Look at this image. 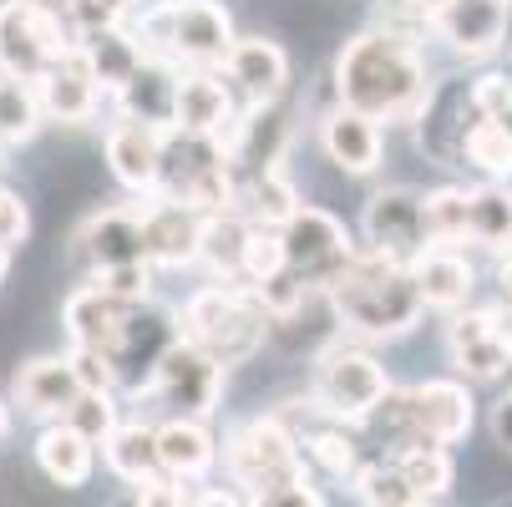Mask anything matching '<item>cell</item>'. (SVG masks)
Returning a JSON list of instances; mask_svg holds the SVG:
<instances>
[{"mask_svg":"<svg viewBox=\"0 0 512 507\" xmlns=\"http://www.w3.org/2000/svg\"><path fill=\"white\" fill-rule=\"evenodd\" d=\"M335 92L371 122H411L426 107V56L396 26L360 31L335 61Z\"/></svg>","mask_w":512,"mask_h":507,"instance_id":"6da1fadb","label":"cell"},{"mask_svg":"<svg viewBox=\"0 0 512 507\" xmlns=\"http://www.w3.org/2000/svg\"><path fill=\"white\" fill-rule=\"evenodd\" d=\"M325 300H330L335 320L360 340H401L416 330V320L426 310L416 274L406 264L376 259L365 249H355V259L325 284Z\"/></svg>","mask_w":512,"mask_h":507,"instance_id":"7a4b0ae2","label":"cell"},{"mask_svg":"<svg viewBox=\"0 0 512 507\" xmlns=\"http://www.w3.org/2000/svg\"><path fill=\"white\" fill-rule=\"evenodd\" d=\"M132 41H137L142 61L213 71V66H224V56L234 51L239 36H234L229 11L213 6V0H163V6L142 11Z\"/></svg>","mask_w":512,"mask_h":507,"instance_id":"3957f363","label":"cell"},{"mask_svg":"<svg viewBox=\"0 0 512 507\" xmlns=\"http://www.w3.org/2000/svg\"><path fill=\"white\" fill-rule=\"evenodd\" d=\"M264 330H269V315L254 295V284H208L183 305L178 315V340L198 345L208 360L218 366H239L249 360L259 345H264Z\"/></svg>","mask_w":512,"mask_h":507,"instance_id":"277c9868","label":"cell"},{"mask_svg":"<svg viewBox=\"0 0 512 507\" xmlns=\"http://www.w3.org/2000/svg\"><path fill=\"white\" fill-rule=\"evenodd\" d=\"M71 46V26L51 0H0V77L36 87Z\"/></svg>","mask_w":512,"mask_h":507,"instance_id":"5b68a950","label":"cell"},{"mask_svg":"<svg viewBox=\"0 0 512 507\" xmlns=\"http://www.w3.org/2000/svg\"><path fill=\"white\" fill-rule=\"evenodd\" d=\"M224 462H229L234 482L249 487V497L305 477L300 437H295V431H289L279 416H254V421H244L234 437L224 442Z\"/></svg>","mask_w":512,"mask_h":507,"instance_id":"8992f818","label":"cell"},{"mask_svg":"<svg viewBox=\"0 0 512 507\" xmlns=\"http://www.w3.org/2000/svg\"><path fill=\"white\" fill-rule=\"evenodd\" d=\"M386 396H391V381L376 355H365L355 345H330L315 360V406L330 421H365Z\"/></svg>","mask_w":512,"mask_h":507,"instance_id":"52a82bcc","label":"cell"},{"mask_svg":"<svg viewBox=\"0 0 512 507\" xmlns=\"http://www.w3.org/2000/svg\"><path fill=\"white\" fill-rule=\"evenodd\" d=\"M279 249H284V269L295 274L305 289H325L350 259H355V244L345 234V224L325 208H305L279 229Z\"/></svg>","mask_w":512,"mask_h":507,"instance_id":"ba28073f","label":"cell"},{"mask_svg":"<svg viewBox=\"0 0 512 507\" xmlns=\"http://www.w3.org/2000/svg\"><path fill=\"white\" fill-rule=\"evenodd\" d=\"M360 229H365V254L406 264V269L431 249L426 208H421V193H411V188H381L371 203H365Z\"/></svg>","mask_w":512,"mask_h":507,"instance_id":"9c48e42d","label":"cell"},{"mask_svg":"<svg viewBox=\"0 0 512 507\" xmlns=\"http://www.w3.org/2000/svg\"><path fill=\"white\" fill-rule=\"evenodd\" d=\"M178 345V325L148 305H132L117 340L107 345V366H112V386H127V391H148L163 355Z\"/></svg>","mask_w":512,"mask_h":507,"instance_id":"30bf717a","label":"cell"},{"mask_svg":"<svg viewBox=\"0 0 512 507\" xmlns=\"http://www.w3.org/2000/svg\"><path fill=\"white\" fill-rule=\"evenodd\" d=\"M401 416L411 447H452L472 431V391L462 381H421L401 391Z\"/></svg>","mask_w":512,"mask_h":507,"instance_id":"8fae6325","label":"cell"},{"mask_svg":"<svg viewBox=\"0 0 512 507\" xmlns=\"http://www.w3.org/2000/svg\"><path fill=\"white\" fill-rule=\"evenodd\" d=\"M163 406H173L183 421H208L218 396H224V366L218 360H208L198 345L178 340L168 355H163V366L148 386Z\"/></svg>","mask_w":512,"mask_h":507,"instance_id":"7c38bea8","label":"cell"},{"mask_svg":"<svg viewBox=\"0 0 512 507\" xmlns=\"http://www.w3.org/2000/svg\"><path fill=\"white\" fill-rule=\"evenodd\" d=\"M447 345H452V360H457L462 376H472V381H497V376L512 366V315H507L502 305L467 310V315L452 320Z\"/></svg>","mask_w":512,"mask_h":507,"instance_id":"4fadbf2b","label":"cell"},{"mask_svg":"<svg viewBox=\"0 0 512 507\" xmlns=\"http://www.w3.org/2000/svg\"><path fill=\"white\" fill-rule=\"evenodd\" d=\"M77 249L87 254L92 274L127 269V264H148V239H142V213L137 208H102L82 224Z\"/></svg>","mask_w":512,"mask_h":507,"instance_id":"5bb4252c","label":"cell"},{"mask_svg":"<svg viewBox=\"0 0 512 507\" xmlns=\"http://www.w3.org/2000/svg\"><path fill=\"white\" fill-rule=\"evenodd\" d=\"M178 77L183 71L168 66V61H142L132 77L117 87V107H122V122H137L148 132H173V107H178Z\"/></svg>","mask_w":512,"mask_h":507,"instance_id":"9a60e30c","label":"cell"},{"mask_svg":"<svg viewBox=\"0 0 512 507\" xmlns=\"http://www.w3.org/2000/svg\"><path fill=\"white\" fill-rule=\"evenodd\" d=\"M507 16H512V0H452V11L436 21V31L457 56L482 61L497 46H507Z\"/></svg>","mask_w":512,"mask_h":507,"instance_id":"2e32d148","label":"cell"},{"mask_svg":"<svg viewBox=\"0 0 512 507\" xmlns=\"http://www.w3.org/2000/svg\"><path fill=\"white\" fill-rule=\"evenodd\" d=\"M36 97H41V117L51 122H87L97 112V77H92V66L82 61V51L71 46L61 61L46 66V77L36 82Z\"/></svg>","mask_w":512,"mask_h":507,"instance_id":"e0dca14e","label":"cell"},{"mask_svg":"<svg viewBox=\"0 0 512 507\" xmlns=\"http://www.w3.org/2000/svg\"><path fill=\"white\" fill-rule=\"evenodd\" d=\"M142 239H148V264H193L198 259V234H203V219L193 208L173 203V198H153V203H142Z\"/></svg>","mask_w":512,"mask_h":507,"instance_id":"ac0fdd59","label":"cell"},{"mask_svg":"<svg viewBox=\"0 0 512 507\" xmlns=\"http://www.w3.org/2000/svg\"><path fill=\"white\" fill-rule=\"evenodd\" d=\"M234 122V97L224 77L213 71H183L178 77V107H173V132L183 137H224Z\"/></svg>","mask_w":512,"mask_h":507,"instance_id":"d6986e66","label":"cell"},{"mask_svg":"<svg viewBox=\"0 0 512 507\" xmlns=\"http://www.w3.org/2000/svg\"><path fill=\"white\" fill-rule=\"evenodd\" d=\"M82 386L71 376L66 355H36L16 371V406L26 416H41V421H61L71 406H77Z\"/></svg>","mask_w":512,"mask_h":507,"instance_id":"ffe728a7","label":"cell"},{"mask_svg":"<svg viewBox=\"0 0 512 507\" xmlns=\"http://www.w3.org/2000/svg\"><path fill=\"white\" fill-rule=\"evenodd\" d=\"M224 71H229V82L249 97V107H269L289 82V56L264 36H239L234 51L224 56Z\"/></svg>","mask_w":512,"mask_h":507,"instance_id":"44dd1931","label":"cell"},{"mask_svg":"<svg viewBox=\"0 0 512 507\" xmlns=\"http://www.w3.org/2000/svg\"><path fill=\"white\" fill-rule=\"evenodd\" d=\"M320 142H325V158L335 168H345V173H376L381 168V148H386V142H381V122L360 117L350 107L325 112Z\"/></svg>","mask_w":512,"mask_h":507,"instance_id":"7402d4cb","label":"cell"},{"mask_svg":"<svg viewBox=\"0 0 512 507\" xmlns=\"http://www.w3.org/2000/svg\"><path fill=\"white\" fill-rule=\"evenodd\" d=\"M107 163H112L117 183H127L137 193H158V183H163V132H148L137 122H117L107 132Z\"/></svg>","mask_w":512,"mask_h":507,"instance_id":"603a6c76","label":"cell"},{"mask_svg":"<svg viewBox=\"0 0 512 507\" xmlns=\"http://www.w3.org/2000/svg\"><path fill=\"white\" fill-rule=\"evenodd\" d=\"M127 310H132V305L112 300L107 289H97V284H82L77 295L66 300V310H61V320H66V335H71V350H102V355H107V345L117 340V330H122Z\"/></svg>","mask_w":512,"mask_h":507,"instance_id":"cb8c5ba5","label":"cell"},{"mask_svg":"<svg viewBox=\"0 0 512 507\" xmlns=\"http://www.w3.org/2000/svg\"><path fill=\"white\" fill-rule=\"evenodd\" d=\"M153 437H158V467L173 482H193L218 462V442H213V431L203 421L168 416L163 426H153Z\"/></svg>","mask_w":512,"mask_h":507,"instance_id":"d4e9b609","label":"cell"},{"mask_svg":"<svg viewBox=\"0 0 512 507\" xmlns=\"http://www.w3.org/2000/svg\"><path fill=\"white\" fill-rule=\"evenodd\" d=\"M411 274H416V289H421L426 310H462L472 300V284H477V269L457 249H426L411 264Z\"/></svg>","mask_w":512,"mask_h":507,"instance_id":"484cf974","label":"cell"},{"mask_svg":"<svg viewBox=\"0 0 512 507\" xmlns=\"http://www.w3.org/2000/svg\"><path fill=\"white\" fill-rule=\"evenodd\" d=\"M36 467L56 487H87V477L97 467V447L82 437V431H71L66 421H51L36 437Z\"/></svg>","mask_w":512,"mask_h":507,"instance_id":"4316f807","label":"cell"},{"mask_svg":"<svg viewBox=\"0 0 512 507\" xmlns=\"http://www.w3.org/2000/svg\"><path fill=\"white\" fill-rule=\"evenodd\" d=\"M467 239L502 259L512 254V188L507 183L467 188Z\"/></svg>","mask_w":512,"mask_h":507,"instance_id":"83f0119b","label":"cell"},{"mask_svg":"<svg viewBox=\"0 0 512 507\" xmlns=\"http://www.w3.org/2000/svg\"><path fill=\"white\" fill-rule=\"evenodd\" d=\"M102 457H107L112 477H122L132 487L163 477V467H158V437H153V426H142V421H117V431L102 442Z\"/></svg>","mask_w":512,"mask_h":507,"instance_id":"f1b7e54d","label":"cell"},{"mask_svg":"<svg viewBox=\"0 0 512 507\" xmlns=\"http://www.w3.org/2000/svg\"><path fill=\"white\" fill-rule=\"evenodd\" d=\"M244 239H249V224L239 219V213H213V219H203V234H198V264L218 284H239Z\"/></svg>","mask_w":512,"mask_h":507,"instance_id":"f546056e","label":"cell"},{"mask_svg":"<svg viewBox=\"0 0 512 507\" xmlns=\"http://www.w3.org/2000/svg\"><path fill=\"white\" fill-rule=\"evenodd\" d=\"M77 51H82V61L92 66V77H97V87L102 92H117L132 71L142 66V51H137V41H132V31H97V36H82L77 41Z\"/></svg>","mask_w":512,"mask_h":507,"instance_id":"4dcf8cb0","label":"cell"},{"mask_svg":"<svg viewBox=\"0 0 512 507\" xmlns=\"http://www.w3.org/2000/svg\"><path fill=\"white\" fill-rule=\"evenodd\" d=\"M457 153L487 183H507L512 178V127H502L492 117H472V127L462 132V148Z\"/></svg>","mask_w":512,"mask_h":507,"instance_id":"1f68e13d","label":"cell"},{"mask_svg":"<svg viewBox=\"0 0 512 507\" xmlns=\"http://www.w3.org/2000/svg\"><path fill=\"white\" fill-rule=\"evenodd\" d=\"M396 472H401V482H406V492L416 502H436L452 487V477H457L447 447H411V452L396 457Z\"/></svg>","mask_w":512,"mask_h":507,"instance_id":"d6a6232c","label":"cell"},{"mask_svg":"<svg viewBox=\"0 0 512 507\" xmlns=\"http://www.w3.org/2000/svg\"><path fill=\"white\" fill-rule=\"evenodd\" d=\"M421 208H426L431 249H452L467 239V188H436L421 198Z\"/></svg>","mask_w":512,"mask_h":507,"instance_id":"836d02e7","label":"cell"},{"mask_svg":"<svg viewBox=\"0 0 512 507\" xmlns=\"http://www.w3.org/2000/svg\"><path fill=\"white\" fill-rule=\"evenodd\" d=\"M41 127V97L26 82L0 77V142H26Z\"/></svg>","mask_w":512,"mask_h":507,"instance_id":"e575fe53","label":"cell"},{"mask_svg":"<svg viewBox=\"0 0 512 507\" xmlns=\"http://www.w3.org/2000/svg\"><path fill=\"white\" fill-rule=\"evenodd\" d=\"M61 421L71 431H82V437L97 447V442H107L112 431H117V401H112V391H82L77 406H71Z\"/></svg>","mask_w":512,"mask_h":507,"instance_id":"d590c367","label":"cell"},{"mask_svg":"<svg viewBox=\"0 0 512 507\" xmlns=\"http://www.w3.org/2000/svg\"><path fill=\"white\" fill-rule=\"evenodd\" d=\"M284 269V249H279V229H249V239H244V269H239V279L244 284H264V279H274Z\"/></svg>","mask_w":512,"mask_h":507,"instance_id":"8d00e7d4","label":"cell"},{"mask_svg":"<svg viewBox=\"0 0 512 507\" xmlns=\"http://www.w3.org/2000/svg\"><path fill=\"white\" fill-rule=\"evenodd\" d=\"M132 11V0H66V21L71 31L82 36H97V31H117Z\"/></svg>","mask_w":512,"mask_h":507,"instance_id":"74e56055","label":"cell"},{"mask_svg":"<svg viewBox=\"0 0 512 507\" xmlns=\"http://www.w3.org/2000/svg\"><path fill=\"white\" fill-rule=\"evenodd\" d=\"M355 492L365 497V507H406V502H416V497L406 492L396 462H376V467L355 472Z\"/></svg>","mask_w":512,"mask_h":507,"instance_id":"f35d334b","label":"cell"},{"mask_svg":"<svg viewBox=\"0 0 512 507\" xmlns=\"http://www.w3.org/2000/svg\"><path fill=\"white\" fill-rule=\"evenodd\" d=\"M305 452L330 472V477H355V442L345 437L340 426H325V431H310L305 437Z\"/></svg>","mask_w":512,"mask_h":507,"instance_id":"ab89813d","label":"cell"},{"mask_svg":"<svg viewBox=\"0 0 512 507\" xmlns=\"http://www.w3.org/2000/svg\"><path fill=\"white\" fill-rule=\"evenodd\" d=\"M97 289H107L112 300L122 305H148L153 295V264H127V269H107V274H92Z\"/></svg>","mask_w":512,"mask_h":507,"instance_id":"60d3db41","label":"cell"},{"mask_svg":"<svg viewBox=\"0 0 512 507\" xmlns=\"http://www.w3.org/2000/svg\"><path fill=\"white\" fill-rule=\"evenodd\" d=\"M244 507H325V497L310 487V477H300V482H284V487L254 492Z\"/></svg>","mask_w":512,"mask_h":507,"instance_id":"b9f144b4","label":"cell"},{"mask_svg":"<svg viewBox=\"0 0 512 507\" xmlns=\"http://www.w3.org/2000/svg\"><path fill=\"white\" fill-rule=\"evenodd\" d=\"M66 366H71V376H77L82 391H112V366H107L102 350H71Z\"/></svg>","mask_w":512,"mask_h":507,"instance_id":"7bdbcfd3","label":"cell"},{"mask_svg":"<svg viewBox=\"0 0 512 507\" xmlns=\"http://www.w3.org/2000/svg\"><path fill=\"white\" fill-rule=\"evenodd\" d=\"M132 507H188V487L173 482V477H153L137 487V502Z\"/></svg>","mask_w":512,"mask_h":507,"instance_id":"ee69618b","label":"cell"},{"mask_svg":"<svg viewBox=\"0 0 512 507\" xmlns=\"http://www.w3.org/2000/svg\"><path fill=\"white\" fill-rule=\"evenodd\" d=\"M26 229H31V219H26V203L0 183V239L6 244H21L26 239Z\"/></svg>","mask_w":512,"mask_h":507,"instance_id":"f6af8a7d","label":"cell"},{"mask_svg":"<svg viewBox=\"0 0 512 507\" xmlns=\"http://www.w3.org/2000/svg\"><path fill=\"white\" fill-rule=\"evenodd\" d=\"M492 437H497V447L512 452V396H502V401L492 406Z\"/></svg>","mask_w":512,"mask_h":507,"instance_id":"bcb514c9","label":"cell"},{"mask_svg":"<svg viewBox=\"0 0 512 507\" xmlns=\"http://www.w3.org/2000/svg\"><path fill=\"white\" fill-rule=\"evenodd\" d=\"M188 507H244L239 492H224V487H208V492H193Z\"/></svg>","mask_w":512,"mask_h":507,"instance_id":"7dc6e473","label":"cell"},{"mask_svg":"<svg viewBox=\"0 0 512 507\" xmlns=\"http://www.w3.org/2000/svg\"><path fill=\"white\" fill-rule=\"evenodd\" d=\"M406 6H411L426 26H436V21H442V16L452 11V0H406Z\"/></svg>","mask_w":512,"mask_h":507,"instance_id":"c3c4849f","label":"cell"},{"mask_svg":"<svg viewBox=\"0 0 512 507\" xmlns=\"http://www.w3.org/2000/svg\"><path fill=\"white\" fill-rule=\"evenodd\" d=\"M497 289H502V310L512 315V254L497 264Z\"/></svg>","mask_w":512,"mask_h":507,"instance_id":"681fc988","label":"cell"},{"mask_svg":"<svg viewBox=\"0 0 512 507\" xmlns=\"http://www.w3.org/2000/svg\"><path fill=\"white\" fill-rule=\"evenodd\" d=\"M11 264H16V244H6V239H0V284H6Z\"/></svg>","mask_w":512,"mask_h":507,"instance_id":"f907efd6","label":"cell"},{"mask_svg":"<svg viewBox=\"0 0 512 507\" xmlns=\"http://www.w3.org/2000/svg\"><path fill=\"white\" fill-rule=\"evenodd\" d=\"M6 431H11V406L0 401V437H6Z\"/></svg>","mask_w":512,"mask_h":507,"instance_id":"816d5d0a","label":"cell"},{"mask_svg":"<svg viewBox=\"0 0 512 507\" xmlns=\"http://www.w3.org/2000/svg\"><path fill=\"white\" fill-rule=\"evenodd\" d=\"M406 507H436V502H406Z\"/></svg>","mask_w":512,"mask_h":507,"instance_id":"f5cc1de1","label":"cell"}]
</instances>
